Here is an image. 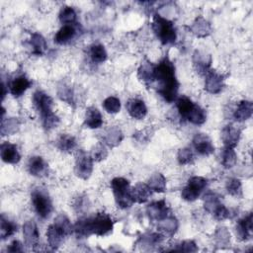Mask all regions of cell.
Returning a JSON list of instances; mask_svg holds the SVG:
<instances>
[{"instance_id": "681fc988", "label": "cell", "mask_w": 253, "mask_h": 253, "mask_svg": "<svg viewBox=\"0 0 253 253\" xmlns=\"http://www.w3.org/2000/svg\"><path fill=\"white\" fill-rule=\"evenodd\" d=\"M8 252H23L24 248H23V244L19 241V240H14L10 243V245L7 248Z\"/></svg>"}, {"instance_id": "52a82bcc", "label": "cell", "mask_w": 253, "mask_h": 253, "mask_svg": "<svg viewBox=\"0 0 253 253\" xmlns=\"http://www.w3.org/2000/svg\"><path fill=\"white\" fill-rule=\"evenodd\" d=\"M33 208L36 213L42 219L47 218L52 211V203L48 194L42 189H35L31 194Z\"/></svg>"}, {"instance_id": "30bf717a", "label": "cell", "mask_w": 253, "mask_h": 253, "mask_svg": "<svg viewBox=\"0 0 253 253\" xmlns=\"http://www.w3.org/2000/svg\"><path fill=\"white\" fill-rule=\"evenodd\" d=\"M205 90L211 94H218L222 91L224 87V77L223 75L217 73L216 71L211 69L205 75Z\"/></svg>"}, {"instance_id": "f1b7e54d", "label": "cell", "mask_w": 253, "mask_h": 253, "mask_svg": "<svg viewBox=\"0 0 253 253\" xmlns=\"http://www.w3.org/2000/svg\"><path fill=\"white\" fill-rule=\"evenodd\" d=\"M124 138V134L122 130L118 126H111L109 127L103 136V141L105 145L109 147H116L118 146Z\"/></svg>"}, {"instance_id": "74e56055", "label": "cell", "mask_w": 253, "mask_h": 253, "mask_svg": "<svg viewBox=\"0 0 253 253\" xmlns=\"http://www.w3.org/2000/svg\"><path fill=\"white\" fill-rule=\"evenodd\" d=\"M76 12L70 6H63L60 9L58 18L62 25H73L76 24Z\"/></svg>"}, {"instance_id": "836d02e7", "label": "cell", "mask_w": 253, "mask_h": 253, "mask_svg": "<svg viewBox=\"0 0 253 253\" xmlns=\"http://www.w3.org/2000/svg\"><path fill=\"white\" fill-rule=\"evenodd\" d=\"M220 161L224 168H232L237 162V155L234 148L224 146L220 152Z\"/></svg>"}, {"instance_id": "7c38bea8", "label": "cell", "mask_w": 253, "mask_h": 253, "mask_svg": "<svg viewBox=\"0 0 253 253\" xmlns=\"http://www.w3.org/2000/svg\"><path fill=\"white\" fill-rule=\"evenodd\" d=\"M170 209L164 200L153 202L146 207V214L151 221H159L169 215Z\"/></svg>"}, {"instance_id": "60d3db41", "label": "cell", "mask_w": 253, "mask_h": 253, "mask_svg": "<svg viewBox=\"0 0 253 253\" xmlns=\"http://www.w3.org/2000/svg\"><path fill=\"white\" fill-rule=\"evenodd\" d=\"M225 189L229 195L235 198H241L243 196L242 185L239 179L237 178H229L226 181Z\"/></svg>"}, {"instance_id": "4dcf8cb0", "label": "cell", "mask_w": 253, "mask_h": 253, "mask_svg": "<svg viewBox=\"0 0 253 253\" xmlns=\"http://www.w3.org/2000/svg\"><path fill=\"white\" fill-rule=\"evenodd\" d=\"M147 185L152 192L164 193L166 190V178L160 172H155L149 177Z\"/></svg>"}, {"instance_id": "8d00e7d4", "label": "cell", "mask_w": 253, "mask_h": 253, "mask_svg": "<svg viewBox=\"0 0 253 253\" xmlns=\"http://www.w3.org/2000/svg\"><path fill=\"white\" fill-rule=\"evenodd\" d=\"M19 121L16 118H7L1 120V134L11 135L19 130Z\"/></svg>"}, {"instance_id": "8fae6325", "label": "cell", "mask_w": 253, "mask_h": 253, "mask_svg": "<svg viewBox=\"0 0 253 253\" xmlns=\"http://www.w3.org/2000/svg\"><path fill=\"white\" fill-rule=\"evenodd\" d=\"M195 150L204 156H209L214 151V146L211 137L206 133H196L192 140Z\"/></svg>"}, {"instance_id": "7dc6e473", "label": "cell", "mask_w": 253, "mask_h": 253, "mask_svg": "<svg viewBox=\"0 0 253 253\" xmlns=\"http://www.w3.org/2000/svg\"><path fill=\"white\" fill-rule=\"evenodd\" d=\"M175 251H182V252H197L198 246L196 245L195 241L193 240H184L178 245H176L175 248H173Z\"/></svg>"}, {"instance_id": "7a4b0ae2", "label": "cell", "mask_w": 253, "mask_h": 253, "mask_svg": "<svg viewBox=\"0 0 253 253\" xmlns=\"http://www.w3.org/2000/svg\"><path fill=\"white\" fill-rule=\"evenodd\" d=\"M114 221L106 212H98L94 216L81 218L73 225V232L78 238L88 237L92 234L105 236L113 231Z\"/></svg>"}, {"instance_id": "e575fe53", "label": "cell", "mask_w": 253, "mask_h": 253, "mask_svg": "<svg viewBox=\"0 0 253 253\" xmlns=\"http://www.w3.org/2000/svg\"><path fill=\"white\" fill-rule=\"evenodd\" d=\"M194 105H195V103L190 98H188L186 96H181L177 99L176 108H177L178 114L180 115L181 119L186 120L188 114L190 113V111L192 110Z\"/></svg>"}, {"instance_id": "8992f818", "label": "cell", "mask_w": 253, "mask_h": 253, "mask_svg": "<svg viewBox=\"0 0 253 253\" xmlns=\"http://www.w3.org/2000/svg\"><path fill=\"white\" fill-rule=\"evenodd\" d=\"M111 188L115 197L116 204L121 209H128L132 206L133 201L130 194L128 180L123 177H116L111 181Z\"/></svg>"}, {"instance_id": "d6a6232c", "label": "cell", "mask_w": 253, "mask_h": 253, "mask_svg": "<svg viewBox=\"0 0 253 253\" xmlns=\"http://www.w3.org/2000/svg\"><path fill=\"white\" fill-rule=\"evenodd\" d=\"M56 146L63 152H71L76 147V139L71 134L62 133L56 141Z\"/></svg>"}, {"instance_id": "4fadbf2b", "label": "cell", "mask_w": 253, "mask_h": 253, "mask_svg": "<svg viewBox=\"0 0 253 253\" xmlns=\"http://www.w3.org/2000/svg\"><path fill=\"white\" fill-rule=\"evenodd\" d=\"M193 65L195 70L201 74L206 75L211 70V56L204 50H195L193 53Z\"/></svg>"}, {"instance_id": "6da1fadb", "label": "cell", "mask_w": 253, "mask_h": 253, "mask_svg": "<svg viewBox=\"0 0 253 253\" xmlns=\"http://www.w3.org/2000/svg\"><path fill=\"white\" fill-rule=\"evenodd\" d=\"M156 82V90L161 97L171 103L176 100L179 90V82L175 74L174 63L165 56L158 64H155L154 83Z\"/></svg>"}, {"instance_id": "c3c4849f", "label": "cell", "mask_w": 253, "mask_h": 253, "mask_svg": "<svg viewBox=\"0 0 253 253\" xmlns=\"http://www.w3.org/2000/svg\"><path fill=\"white\" fill-rule=\"evenodd\" d=\"M212 215L213 217L216 219V220H224L226 218H229L230 217V211L224 207V205H220L213 212H212Z\"/></svg>"}, {"instance_id": "603a6c76", "label": "cell", "mask_w": 253, "mask_h": 253, "mask_svg": "<svg viewBox=\"0 0 253 253\" xmlns=\"http://www.w3.org/2000/svg\"><path fill=\"white\" fill-rule=\"evenodd\" d=\"M155 74V64L146 60L140 64L137 69V77L145 85L150 86L154 83Z\"/></svg>"}, {"instance_id": "7bdbcfd3", "label": "cell", "mask_w": 253, "mask_h": 253, "mask_svg": "<svg viewBox=\"0 0 253 253\" xmlns=\"http://www.w3.org/2000/svg\"><path fill=\"white\" fill-rule=\"evenodd\" d=\"M57 95L60 100L68 103L69 105L74 104V94H73V90L70 86H68L66 84L60 85L57 89Z\"/></svg>"}, {"instance_id": "ac0fdd59", "label": "cell", "mask_w": 253, "mask_h": 253, "mask_svg": "<svg viewBox=\"0 0 253 253\" xmlns=\"http://www.w3.org/2000/svg\"><path fill=\"white\" fill-rule=\"evenodd\" d=\"M78 33L77 24L63 25L54 36V42L57 44H66L71 42Z\"/></svg>"}, {"instance_id": "f907efd6", "label": "cell", "mask_w": 253, "mask_h": 253, "mask_svg": "<svg viewBox=\"0 0 253 253\" xmlns=\"http://www.w3.org/2000/svg\"><path fill=\"white\" fill-rule=\"evenodd\" d=\"M86 201L83 197H78L74 203V208L77 211H82L84 209H86Z\"/></svg>"}, {"instance_id": "2e32d148", "label": "cell", "mask_w": 253, "mask_h": 253, "mask_svg": "<svg viewBox=\"0 0 253 253\" xmlns=\"http://www.w3.org/2000/svg\"><path fill=\"white\" fill-rule=\"evenodd\" d=\"M23 235L25 244L29 247L35 248L39 245L40 232L38 226L34 220H27L23 225Z\"/></svg>"}, {"instance_id": "cb8c5ba5", "label": "cell", "mask_w": 253, "mask_h": 253, "mask_svg": "<svg viewBox=\"0 0 253 253\" xmlns=\"http://www.w3.org/2000/svg\"><path fill=\"white\" fill-rule=\"evenodd\" d=\"M103 125V117L101 112L94 106L86 109L84 117V126L89 128H99Z\"/></svg>"}, {"instance_id": "f546056e", "label": "cell", "mask_w": 253, "mask_h": 253, "mask_svg": "<svg viewBox=\"0 0 253 253\" xmlns=\"http://www.w3.org/2000/svg\"><path fill=\"white\" fill-rule=\"evenodd\" d=\"M29 45L31 47V51L35 55H42L46 49V42L44 38L39 33H33L31 35V39L29 41Z\"/></svg>"}, {"instance_id": "d590c367", "label": "cell", "mask_w": 253, "mask_h": 253, "mask_svg": "<svg viewBox=\"0 0 253 253\" xmlns=\"http://www.w3.org/2000/svg\"><path fill=\"white\" fill-rule=\"evenodd\" d=\"M221 205L220 197L212 192H209L204 196V208L205 210L211 213Z\"/></svg>"}, {"instance_id": "816d5d0a", "label": "cell", "mask_w": 253, "mask_h": 253, "mask_svg": "<svg viewBox=\"0 0 253 253\" xmlns=\"http://www.w3.org/2000/svg\"><path fill=\"white\" fill-rule=\"evenodd\" d=\"M5 89H6V86H5L4 82H3V83H2V100L4 99V97H5V95H6V91H5Z\"/></svg>"}, {"instance_id": "ee69618b", "label": "cell", "mask_w": 253, "mask_h": 253, "mask_svg": "<svg viewBox=\"0 0 253 253\" xmlns=\"http://www.w3.org/2000/svg\"><path fill=\"white\" fill-rule=\"evenodd\" d=\"M90 155H91L93 161L99 162V161L106 159V157L108 156V150L106 148L105 143L98 142L97 144H95L91 149Z\"/></svg>"}, {"instance_id": "484cf974", "label": "cell", "mask_w": 253, "mask_h": 253, "mask_svg": "<svg viewBox=\"0 0 253 253\" xmlns=\"http://www.w3.org/2000/svg\"><path fill=\"white\" fill-rule=\"evenodd\" d=\"M131 198L133 203L137 204H144L146 203L152 195V190L148 187L147 184L144 183H137L131 190H130Z\"/></svg>"}, {"instance_id": "3957f363", "label": "cell", "mask_w": 253, "mask_h": 253, "mask_svg": "<svg viewBox=\"0 0 253 253\" xmlns=\"http://www.w3.org/2000/svg\"><path fill=\"white\" fill-rule=\"evenodd\" d=\"M33 104L41 116L42 125L44 129L50 130L59 124V118L53 113V101L49 95L38 90L33 95Z\"/></svg>"}, {"instance_id": "ab89813d", "label": "cell", "mask_w": 253, "mask_h": 253, "mask_svg": "<svg viewBox=\"0 0 253 253\" xmlns=\"http://www.w3.org/2000/svg\"><path fill=\"white\" fill-rule=\"evenodd\" d=\"M0 223H1L0 235H1V239L3 240L12 236L17 231V225L13 221L6 218L4 215H1Z\"/></svg>"}, {"instance_id": "83f0119b", "label": "cell", "mask_w": 253, "mask_h": 253, "mask_svg": "<svg viewBox=\"0 0 253 253\" xmlns=\"http://www.w3.org/2000/svg\"><path fill=\"white\" fill-rule=\"evenodd\" d=\"M253 113V104L251 101L242 100L238 103L237 108L233 112V118L237 122H245L251 118Z\"/></svg>"}, {"instance_id": "f6af8a7d", "label": "cell", "mask_w": 253, "mask_h": 253, "mask_svg": "<svg viewBox=\"0 0 253 253\" xmlns=\"http://www.w3.org/2000/svg\"><path fill=\"white\" fill-rule=\"evenodd\" d=\"M195 159L194 153L190 147H184L179 149L177 153V160L180 165L192 164Z\"/></svg>"}, {"instance_id": "277c9868", "label": "cell", "mask_w": 253, "mask_h": 253, "mask_svg": "<svg viewBox=\"0 0 253 253\" xmlns=\"http://www.w3.org/2000/svg\"><path fill=\"white\" fill-rule=\"evenodd\" d=\"M73 232V225L69 218L65 214H59L55 217L52 224L47 227L46 239L49 247L52 250H56L64 238Z\"/></svg>"}, {"instance_id": "d4e9b609", "label": "cell", "mask_w": 253, "mask_h": 253, "mask_svg": "<svg viewBox=\"0 0 253 253\" xmlns=\"http://www.w3.org/2000/svg\"><path fill=\"white\" fill-rule=\"evenodd\" d=\"M190 31L197 38H206L211 33V25L204 17H198L195 19L190 27Z\"/></svg>"}, {"instance_id": "e0dca14e", "label": "cell", "mask_w": 253, "mask_h": 253, "mask_svg": "<svg viewBox=\"0 0 253 253\" xmlns=\"http://www.w3.org/2000/svg\"><path fill=\"white\" fill-rule=\"evenodd\" d=\"M32 85V81L24 74L18 75L15 78H13L8 87H9V91L10 93L14 96V97H20L22 96Z\"/></svg>"}, {"instance_id": "4316f807", "label": "cell", "mask_w": 253, "mask_h": 253, "mask_svg": "<svg viewBox=\"0 0 253 253\" xmlns=\"http://www.w3.org/2000/svg\"><path fill=\"white\" fill-rule=\"evenodd\" d=\"M164 236L159 232H151L143 234L137 241L138 245H140L142 250H152L156 246L160 245L163 241Z\"/></svg>"}, {"instance_id": "d6986e66", "label": "cell", "mask_w": 253, "mask_h": 253, "mask_svg": "<svg viewBox=\"0 0 253 253\" xmlns=\"http://www.w3.org/2000/svg\"><path fill=\"white\" fill-rule=\"evenodd\" d=\"M0 155L2 160L5 163L9 164H17L21 160V155L19 153L18 147L8 141H5L1 144Z\"/></svg>"}, {"instance_id": "ba28073f", "label": "cell", "mask_w": 253, "mask_h": 253, "mask_svg": "<svg viewBox=\"0 0 253 253\" xmlns=\"http://www.w3.org/2000/svg\"><path fill=\"white\" fill-rule=\"evenodd\" d=\"M207 179L201 176H193L188 180L187 185L181 192V197L187 202L196 201L207 187Z\"/></svg>"}, {"instance_id": "5b68a950", "label": "cell", "mask_w": 253, "mask_h": 253, "mask_svg": "<svg viewBox=\"0 0 253 253\" xmlns=\"http://www.w3.org/2000/svg\"><path fill=\"white\" fill-rule=\"evenodd\" d=\"M151 28L162 44H173L176 42L177 33L173 22L160 14L153 15Z\"/></svg>"}, {"instance_id": "bcb514c9", "label": "cell", "mask_w": 253, "mask_h": 253, "mask_svg": "<svg viewBox=\"0 0 253 253\" xmlns=\"http://www.w3.org/2000/svg\"><path fill=\"white\" fill-rule=\"evenodd\" d=\"M214 240L218 245H227L230 242V234L226 227H218L214 232Z\"/></svg>"}, {"instance_id": "b9f144b4", "label": "cell", "mask_w": 253, "mask_h": 253, "mask_svg": "<svg viewBox=\"0 0 253 253\" xmlns=\"http://www.w3.org/2000/svg\"><path fill=\"white\" fill-rule=\"evenodd\" d=\"M103 107L109 114H117L121 110V101L115 96H110L103 101Z\"/></svg>"}, {"instance_id": "ffe728a7", "label": "cell", "mask_w": 253, "mask_h": 253, "mask_svg": "<svg viewBox=\"0 0 253 253\" xmlns=\"http://www.w3.org/2000/svg\"><path fill=\"white\" fill-rule=\"evenodd\" d=\"M27 169L32 176L42 177L47 174L48 165L41 156H33L29 159Z\"/></svg>"}, {"instance_id": "9c48e42d", "label": "cell", "mask_w": 253, "mask_h": 253, "mask_svg": "<svg viewBox=\"0 0 253 253\" xmlns=\"http://www.w3.org/2000/svg\"><path fill=\"white\" fill-rule=\"evenodd\" d=\"M93 171V159L90 154L84 150H79L75 156L74 173L77 177L87 180Z\"/></svg>"}, {"instance_id": "9a60e30c", "label": "cell", "mask_w": 253, "mask_h": 253, "mask_svg": "<svg viewBox=\"0 0 253 253\" xmlns=\"http://www.w3.org/2000/svg\"><path fill=\"white\" fill-rule=\"evenodd\" d=\"M240 134H241V130L237 126L233 124L226 125L221 131V139L224 146L234 148L238 144V141L240 139Z\"/></svg>"}, {"instance_id": "7402d4cb", "label": "cell", "mask_w": 253, "mask_h": 253, "mask_svg": "<svg viewBox=\"0 0 253 253\" xmlns=\"http://www.w3.org/2000/svg\"><path fill=\"white\" fill-rule=\"evenodd\" d=\"M178 227H179L178 219L175 216L170 214L162 218L161 220H159L157 225L159 233H161L164 237L173 236L176 233Z\"/></svg>"}, {"instance_id": "44dd1931", "label": "cell", "mask_w": 253, "mask_h": 253, "mask_svg": "<svg viewBox=\"0 0 253 253\" xmlns=\"http://www.w3.org/2000/svg\"><path fill=\"white\" fill-rule=\"evenodd\" d=\"M126 111L131 118L136 120H142L147 114V108L145 103L137 98H132L127 101Z\"/></svg>"}, {"instance_id": "5bb4252c", "label": "cell", "mask_w": 253, "mask_h": 253, "mask_svg": "<svg viewBox=\"0 0 253 253\" xmlns=\"http://www.w3.org/2000/svg\"><path fill=\"white\" fill-rule=\"evenodd\" d=\"M253 216L250 212L248 215L239 219L235 226V234L241 241H246L252 237L253 233Z\"/></svg>"}, {"instance_id": "1f68e13d", "label": "cell", "mask_w": 253, "mask_h": 253, "mask_svg": "<svg viewBox=\"0 0 253 253\" xmlns=\"http://www.w3.org/2000/svg\"><path fill=\"white\" fill-rule=\"evenodd\" d=\"M186 120L194 125H203L207 121V113L202 107L195 104Z\"/></svg>"}, {"instance_id": "f35d334b", "label": "cell", "mask_w": 253, "mask_h": 253, "mask_svg": "<svg viewBox=\"0 0 253 253\" xmlns=\"http://www.w3.org/2000/svg\"><path fill=\"white\" fill-rule=\"evenodd\" d=\"M89 54H90L91 60L94 63H102L108 57V54H107V51H106L104 45L99 44V43L91 45V47L89 49Z\"/></svg>"}]
</instances>
